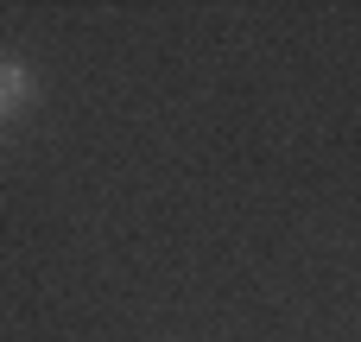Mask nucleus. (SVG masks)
Returning a JSON list of instances; mask_svg holds the SVG:
<instances>
[{"mask_svg":"<svg viewBox=\"0 0 361 342\" xmlns=\"http://www.w3.org/2000/svg\"><path fill=\"white\" fill-rule=\"evenodd\" d=\"M25 102H32V76H25V63H0V121H13Z\"/></svg>","mask_w":361,"mask_h":342,"instance_id":"f257e3e1","label":"nucleus"}]
</instances>
